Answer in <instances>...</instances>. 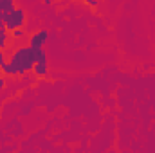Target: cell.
<instances>
[{
	"label": "cell",
	"mask_w": 155,
	"mask_h": 153,
	"mask_svg": "<svg viewBox=\"0 0 155 153\" xmlns=\"http://www.w3.org/2000/svg\"><path fill=\"white\" fill-rule=\"evenodd\" d=\"M33 69H35V56L29 45L15 49L9 56V61H5V65L0 67L4 76H24Z\"/></svg>",
	"instance_id": "1"
},
{
	"label": "cell",
	"mask_w": 155,
	"mask_h": 153,
	"mask_svg": "<svg viewBox=\"0 0 155 153\" xmlns=\"http://www.w3.org/2000/svg\"><path fill=\"white\" fill-rule=\"evenodd\" d=\"M25 11L22 7H15L11 13H0V20L5 22V27L7 31H13V29H18V27H24L25 25Z\"/></svg>",
	"instance_id": "2"
},
{
	"label": "cell",
	"mask_w": 155,
	"mask_h": 153,
	"mask_svg": "<svg viewBox=\"0 0 155 153\" xmlns=\"http://www.w3.org/2000/svg\"><path fill=\"white\" fill-rule=\"evenodd\" d=\"M47 41H49V31L40 29L38 33H35V34L29 38V47H43Z\"/></svg>",
	"instance_id": "3"
},
{
	"label": "cell",
	"mask_w": 155,
	"mask_h": 153,
	"mask_svg": "<svg viewBox=\"0 0 155 153\" xmlns=\"http://www.w3.org/2000/svg\"><path fill=\"white\" fill-rule=\"evenodd\" d=\"M33 70H35V76H36V77H45L47 74H49V63H47V60L36 61Z\"/></svg>",
	"instance_id": "4"
},
{
	"label": "cell",
	"mask_w": 155,
	"mask_h": 153,
	"mask_svg": "<svg viewBox=\"0 0 155 153\" xmlns=\"http://www.w3.org/2000/svg\"><path fill=\"white\" fill-rule=\"evenodd\" d=\"M15 7H16L15 0H5V2L2 4V13H11V11H13Z\"/></svg>",
	"instance_id": "5"
},
{
	"label": "cell",
	"mask_w": 155,
	"mask_h": 153,
	"mask_svg": "<svg viewBox=\"0 0 155 153\" xmlns=\"http://www.w3.org/2000/svg\"><path fill=\"white\" fill-rule=\"evenodd\" d=\"M9 34L13 36V38H25V31H24V27H18V29H13V31H9Z\"/></svg>",
	"instance_id": "6"
},
{
	"label": "cell",
	"mask_w": 155,
	"mask_h": 153,
	"mask_svg": "<svg viewBox=\"0 0 155 153\" xmlns=\"http://www.w3.org/2000/svg\"><path fill=\"white\" fill-rule=\"evenodd\" d=\"M7 38H9V33L0 34V50H5L7 49Z\"/></svg>",
	"instance_id": "7"
},
{
	"label": "cell",
	"mask_w": 155,
	"mask_h": 153,
	"mask_svg": "<svg viewBox=\"0 0 155 153\" xmlns=\"http://www.w3.org/2000/svg\"><path fill=\"white\" fill-rule=\"evenodd\" d=\"M2 65H5V52L4 50H0V67Z\"/></svg>",
	"instance_id": "8"
},
{
	"label": "cell",
	"mask_w": 155,
	"mask_h": 153,
	"mask_svg": "<svg viewBox=\"0 0 155 153\" xmlns=\"http://www.w3.org/2000/svg\"><path fill=\"white\" fill-rule=\"evenodd\" d=\"M90 7H97V0H85Z\"/></svg>",
	"instance_id": "9"
},
{
	"label": "cell",
	"mask_w": 155,
	"mask_h": 153,
	"mask_svg": "<svg viewBox=\"0 0 155 153\" xmlns=\"http://www.w3.org/2000/svg\"><path fill=\"white\" fill-rule=\"evenodd\" d=\"M4 86H5V77H4V76H0V90H2Z\"/></svg>",
	"instance_id": "10"
},
{
	"label": "cell",
	"mask_w": 155,
	"mask_h": 153,
	"mask_svg": "<svg viewBox=\"0 0 155 153\" xmlns=\"http://www.w3.org/2000/svg\"><path fill=\"white\" fill-rule=\"evenodd\" d=\"M43 2H45V5H51L52 4V0H43Z\"/></svg>",
	"instance_id": "11"
}]
</instances>
